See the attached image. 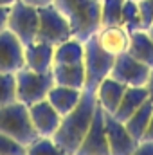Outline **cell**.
Returning a JSON list of instances; mask_svg holds the SVG:
<instances>
[{"mask_svg":"<svg viewBox=\"0 0 153 155\" xmlns=\"http://www.w3.org/2000/svg\"><path fill=\"white\" fill-rule=\"evenodd\" d=\"M16 101V85H15V74L0 72V107L9 105Z\"/></svg>","mask_w":153,"mask_h":155,"instance_id":"d4e9b609","label":"cell"},{"mask_svg":"<svg viewBox=\"0 0 153 155\" xmlns=\"http://www.w3.org/2000/svg\"><path fill=\"white\" fill-rule=\"evenodd\" d=\"M126 52H130L135 60L153 69V38L148 35L146 29L130 35V45Z\"/></svg>","mask_w":153,"mask_h":155,"instance_id":"d6986e66","label":"cell"},{"mask_svg":"<svg viewBox=\"0 0 153 155\" xmlns=\"http://www.w3.org/2000/svg\"><path fill=\"white\" fill-rule=\"evenodd\" d=\"M24 67V43L9 29L0 33V72L15 74Z\"/></svg>","mask_w":153,"mask_h":155,"instance_id":"8fae6325","label":"cell"},{"mask_svg":"<svg viewBox=\"0 0 153 155\" xmlns=\"http://www.w3.org/2000/svg\"><path fill=\"white\" fill-rule=\"evenodd\" d=\"M151 74V69L139 60H135L130 52L117 54L110 71V78L121 81L126 87H146Z\"/></svg>","mask_w":153,"mask_h":155,"instance_id":"ba28073f","label":"cell"},{"mask_svg":"<svg viewBox=\"0 0 153 155\" xmlns=\"http://www.w3.org/2000/svg\"><path fill=\"white\" fill-rule=\"evenodd\" d=\"M18 0H0V7H11V5H15Z\"/></svg>","mask_w":153,"mask_h":155,"instance_id":"d6a6232c","label":"cell"},{"mask_svg":"<svg viewBox=\"0 0 153 155\" xmlns=\"http://www.w3.org/2000/svg\"><path fill=\"white\" fill-rule=\"evenodd\" d=\"M121 25L132 35L135 31H142V16H141V9L137 0H124L122 5V16H121Z\"/></svg>","mask_w":153,"mask_h":155,"instance_id":"7402d4cb","label":"cell"},{"mask_svg":"<svg viewBox=\"0 0 153 155\" xmlns=\"http://www.w3.org/2000/svg\"><path fill=\"white\" fill-rule=\"evenodd\" d=\"M142 141H153V114H151L150 123H148V128H146V134H144Z\"/></svg>","mask_w":153,"mask_h":155,"instance_id":"4dcf8cb0","label":"cell"},{"mask_svg":"<svg viewBox=\"0 0 153 155\" xmlns=\"http://www.w3.org/2000/svg\"><path fill=\"white\" fill-rule=\"evenodd\" d=\"M38 27H40L38 7L27 5L22 0H18L15 5H11L9 18H7V29L24 45H27V43L36 40Z\"/></svg>","mask_w":153,"mask_h":155,"instance_id":"8992f818","label":"cell"},{"mask_svg":"<svg viewBox=\"0 0 153 155\" xmlns=\"http://www.w3.org/2000/svg\"><path fill=\"white\" fill-rule=\"evenodd\" d=\"M146 31H148V35H150V36H151V38H153V22H151V24H150V27H148Z\"/></svg>","mask_w":153,"mask_h":155,"instance_id":"836d02e7","label":"cell"},{"mask_svg":"<svg viewBox=\"0 0 153 155\" xmlns=\"http://www.w3.org/2000/svg\"><path fill=\"white\" fill-rule=\"evenodd\" d=\"M50 74L56 85L72 87V88H85V67L81 63H54Z\"/></svg>","mask_w":153,"mask_h":155,"instance_id":"2e32d148","label":"cell"},{"mask_svg":"<svg viewBox=\"0 0 153 155\" xmlns=\"http://www.w3.org/2000/svg\"><path fill=\"white\" fill-rule=\"evenodd\" d=\"M146 88H148L150 101L153 103V69H151V74H150V79H148V83H146Z\"/></svg>","mask_w":153,"mask_h":155,"instance_id":"1f68e13d","label":"cell"},{"mask_svg":"<svg viewBox=\"0 0 153 155\" xmlns=\"http://www.w3.org/2000/svg\"><path fill=\"white\" fill-rule=\"evenodd\" d=\"M83 56H85V43L74 36L54 45V63H81Z\"/></svg>","mask_w":153,"mask_h":155,"instance_id":"ffe728a7","label":"cell"},{"mask_svg":"<svg viewBox=\"0 0 153 155\" xmlns=\"http://www.w3.org/2000/svg\"><path fill=\"white\" fill-rule=\"evenodd\" d=\"M139 9H141V16H142V25L144 29L150 27L153 22V0H139Z\"/></svg>","mask_w":153,"mask_h":155,"instance_id":"4316f807","label":"cell"},{"mask_svg":"<svg viewBox=\"0 0 153 155\" xmlns=\"http://www.w3.org/2000/svg\"><path fill=\"white\" fill-rule=\"evenodd\" d=\"M122 5L124 0H101V27L121 24Z\"/></svg>","mask_w":153,"mask_h":155,"instance_id":"cb8c5ba5","label":"cell"},{"mask_svg":"<svg viewBox=\"0 0 153 155\" xmlns=\"http://www.w3.org/2000/svg\"><path fill=\"white\" fill-rule=\"evenodd\" d=\"M76 155H110L108 141H106V126H105V110L97 105L92 124L77 148Z\"/></svg>","mask_w":153,"mask_h":155,"instance_id":"9c48e42d","label":"cell"},{"mask_svg":"<svg viewBox=\"0 0 153 155\" xmlns=\"http://www.w3.org/2000/svg\"><path fill=\"white\" fill-rule=\"evenodd\" d=\"M130 155H153V141H141Z\"/></svg>","mask_w":153,"mask_h":155,"instance_id":"83f0119b","label":"cell"},{"mask_svg":"<svg viewBox=\"0 0 153 155\" xmlns=\"http://www.w3.org/2000/svg\"><path fill=\"white\" fill-rule=\"evenodd\" d=\"M15 85H16V101L31 107L47 97L49 90L54 85L50 72H36L27 67H22L15 72Z\"/></svg>","mask_w":153,"mask_h":155,"instance_id":"5b68a950","label":"cell"},{"mask_svg":"<svg viewBox=\"0 0 153 155\" xmlns=\"http://www.w3.org/2000/svg\"><path fill=\"white\" fill-rule=\"evenodd\" d=\"M85 43V56H83V67H85V88L86 92L96 94L99 83L105 78L110 76L112 65H114L115 56L106 52L99 43L96 36L88 38Z\"/></svg>","mask_w":153,"mask_h":155,"instance_id":"277c9868","label":"cell"},{"mask_svg":"<svg viewBox=\"0 0 153 155\" xmlns=\"http://www.w3.org/2000/svg\"><path fill=\"white\" fill-rule=\"evenodd\" d=\"M105 126H106V141L110 155H130L139 146V141L128 132L124 123L115 119L112 114L105 112Z\"/></svg>","mask_w":153,"mask_h":155,"instance_id":"30bf717a","label":"cell"},{"mask_svg":"<svg viewBox=\"0 0 153 155\" xmlns=\"http://www.w3.org/2000/svg\"><path fill=\"white\" fill-rule=\"evenodd\" d=\"M0 155H25V146L5 134H0Z\"/></svg>","mask_w":153,"mask_h":155,"instance_id":"484cf974","label":"cell"},{"mask_svg":"<svg viewBox=\"0 0 153 155\" xmlns=\"http://www.w3.org/2000/svg\"><path fill=\"white\" fill-rule=\"evenodd\" d=\"M0 134L9 135L24 146H29L38 137L29 117V108L24 103L13 101L0 107Z\"/></svg>","mask_w":153,"mask_h":155,"instance_id":"3957f363","label":"cell"},{"mask_svg":"<svg viewBox=\"0 0 153 155\" xmlns=\"http://www.w3.org/2000/svg\"><path fill=\"white\" fill-rule=\"evenodd\" d=\"M27 108H29V117H31V123L38 137H52L61 123L60 112L47 101V97Z\"/></svg>","mask_w":153,"mask_h":155,"instance_id":"7c38bea8","label":"cell"},{"mask_svg":"<svg viewBox=\"0 0 153 155\" xmlns=\"http://www.w3.org/2000/svg\"><path fill=\"white\" fill-rule=\"evenodd\" d=\"M97 43L110 54H121L128 51L130 45V33L119 24V25H103L99 27V31L94 35Z\"/></svg>","mask_w":153,"mask_h":155,"instance_id":"5bb4252c","label":"cell"},{"mask_svg":"<svg viewBox=\"0 0 153 155\" xmlns=\"http://www.w3.org/2000/svg\"><path fill=\"white\" fill-rule=\"evenodd\" d=\"M83 96V90L79 88H72V87H63V85H52V88L47 94V101L60 112V116L63 117L69 114Z\"/></svg>","mask_w":153,"mask_h":155,"instance_id":"e0dca14e","label":"cell"},{"mask_svg":"<svg viewBox=\"0 0 153 155\" xmlns=\"http://www.w3.org/2000/svg\"><path fill=\"white\" fill-rule=\"evenodd\" d=\"M126 88H128L126 85H122L121 81L108 76L99 83V87L96 90V101L106 114H114Z\"/></svg>","mask_w":153,"mask_h":155,"instance_id":"9a60e30c","label":"cell"},{"mask_svg":"<svg viewBox=\"0 0 153 155\" xmlns=\"http://www.w3.org/2000/svg\"><path fill=\"white\" fill-rule=\"evenodd\" d=\"M137 2H139V0H137Z\"/></svg>","mask_w":153,"mask_h":155,"instance_id":"e575fe53","label":"cell"},{"mask_svg":"<svg viewBox=\"0 0 153 155\" xmlns=\"http://www.w3.org/2000/svg\"><path fill=\"white\" fill-rule=\"evenodd\" d=\"M97 101H96V94L83 90V96L79 99L76 107L61 117V123L56 130V134L52 135L54 143L63 148L65 152L76 155L77 148L81 146L92 119H94V112H96Z\"/></svg>","mask_w":153,"mask_h":155,"instance_id":"6da1fadb","label":"cell"},{"mask_svg":"<svg viewBox=\"0 0 153 155\" xmlns=\"http://www.w3.org/2000/svg\"><path fill=\"white\" fill-rule=\"evenodd\" d=\"M54 63V45L43 41H31L24 45V67L36 72H50Z\"/></svg>","mask_w":153,"mask_h":155,"instance_id":"4fadbf2b","label":"cell"},{"mask_svg":"<svg viewBox=\"0 0 153 155\" xmlns=\"http://www.w3.org/2000/svg\"><path fill=\"white\" fill-rule=\"evenodd\" d=\"M24 4H27V5H33V7H45V5H50L54 0H22Z\"/></svg>","mask_w":153,"mask_h":155,"instance_id":"f546056e","label":"cell"},{"mask_svg":"<svg viewBox=\"0 0 153 155\" xmlns=\"http://www.w3.org/2000/svg\"><path fill=\"white\" fill-rule=\"evenodd\" d=\"M25 155H72L60 148L52 137H36L29 146H25Z\"/></svg>","mask_w":153,"mask_h":155,"instance_id":"603a6c76","label":"cell"},{"mask_svg":"<svg viewBox=\"0 0 153 155\" xmlns=\"http://www.w3.org/2000/svg\"><path fill=\"white\" fill-rule=\"evenodd\" d=\"M148 99H150V96H148V88L146 87H128L124 90V94H122V99H121L119 107L115 108V112L112 116L124 123L137 108H141Z\"/></svg>","mask_w":153,"mask_h":155,"instance_id":"ac0fdd59","label":"cell"},{"mask_svg":"<svg viewBox=\"0 0 153 155\" xmlns=\"http://www.w3.org/2000/svg\"><path fill=\"white\" fill-rule=\"evenodd\" d=\"M9 9L11 7H0V33L7 29V18H9Z\"/></svg>","mask_w":153,"mask_h":155,"instance_id":"f1b7e54d","label":"cell"},{"mask_svg":"<svg viewBox=\"0 0 153 155\" xmlns=\"http://www.w3.org/2000/svg\"><path fill=\"white\" fill-rule=\"evenodd\" d=\"M151 114H153V103L148 99L141 108H137L132 116L124 121V126L128 128V132L141 143L144 134H146V128H148V123L151 119Z\"/></svg>","mask_w":153,"mask_h":155,"instance_id":"44dd1931","label":"cell"},{"mask_svg":"<svg viewBox=\"0 0 153 155\" xmlns=\"http://www.w3.org/2000/svg\"><path fill=\"white\" fill-rule=\"evenodd\" d=\"M40 27H38V41L43 43H50V45H58L65 40L72 36L70 25L67 22V18L56 9L54 4L40 7Z\"/></svg>","mask_w":153,"mask_h":155,"instance_id":"52a82bcc","label":"cell"},{"mask_svg":"<svg viewBox=\"0 0 153 155\" xmlns=\"http://www.w3.org/2000/svg\"><path fill=\"white\" fill-rule=\"evenodd\" d=\"M52 4L67 18L74 38L86 41L99 31L101 0H54Z\"/></svg>","mask_w":153,"mask_h":155,"instance_id":"7a4b0ae2","label":"cell"}]
</instances>
